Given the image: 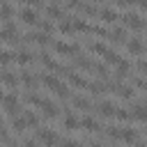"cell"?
<instances>
[{
	"label": "cell",
	"mask_w": 147,
	"mask_h": 147,
	"mask_svg": "<svg viewBox=\"0 0 147 147\" xmlns=\"http://www.w3.org/2000/svg\"><path fill=\"white\" fill-rule=\"evenodd\" d=\"M41 85H44L46 90L55 92V94H57V99H62V101H67V99H69V87H67L64 83H60V78H57L53 71L41 76Z\"/></svg>",
	"instance_id": "6da1fadb"
},
{
	"label": "cell",
	"mask_w": 147,
	"mask_h": 147,
	"mask_svg": "<svg viewBox=\"0 0 147 147\" xmlns=\"http://www.w3.org/2000/svg\"><path fill=\"white\" fill-rule=\"evenodd\" d=\"M2 110H5V117H16L18 110H21V101H18V94L14 90H5V96H2Z\"/></svg>",
	"instance_id": "7a4b0ae2"
},
{
	"label": "cell",
	"mask_w": 147,
	"mask_h": 147,
	"mask_svg": "<svg viewBox=\"0 0 147 147\" xmlns=\"http://www.w3.org/2000/svg\"><path fill=\"white\" fill-rule=\"evenodd\" d=\"M16 18L23 25H30V28H39V23H41V18H39V14H37L34 7H23L21 11H16Z\"/></svg>",
	"instance_id": "3957f363"
},
{
	"label": "cell",
	"mask_w": 147,
	"mask_h": 147,
	"mask_svg": "<svg viewBox=\"0 0 147 147\" xmlns=\"http://www.w3.org/2000/svg\"><path fill=\"white\" fill-rule=\"evenodd\" d=\"M34 138H37V142H39V145H44V147H51V145H57V142H62L53 129H39Z\"/></svg>",
	"instance_id": "277c9868"
},
{
	"label": "cell",
	"mask_w": 147,
	"mask_h": 147,
	"mask_svg": "<svg viewBox=\"0 0 147 147\" xmlns=\"http://www.w3.org/2000/svg\"><path fill=\"white\" fill-rule=\"evenodd\" d=\"M0 37H2V44H5V46H9V44H18V28L9 21V23H5V25H2Z\"/></svg>",
	"instance_id": "5b68a950"
},
{
	"label": "cell",
	"mask_w": 147,
	"mask_h": 147,
	"mask_svg": "<svg viewBox=\"0 0 147 147\" xmlns=\"http://www.w3.org/2000/svg\"><path fill=\"white\" fill-rule=\"evenodd\" d=\"M21 85V76L9 71V67H2V87L5 90H18Z\"/></svg>",
	"instance_id": "8992f818"
},
{
	"label": "cell",
	"mask_w": 147,
	"mask_h": 147,
	"mask_svg": "<svg viewBox=\"0 0 147 147\" xmlns=\"http://www.w3.org/2000/svg\"><path fill=\"white\" fill-rule=\"evenodd\" d=\"M51 46H53V51H55L57 55H78V53H80V46H78V44H64V41H53Z\"/></svg>",
	"instance_id": "52a82bcc"
},
{
	"label": "cell",
	"mask_w": 147,
	"mask_h": 147,
	"mask_svg": "<svg viewBox=\"0 0 147 147\" xmlns=\"http://www.w3.org/2000/svg\"><path fill=\"white\" fill-rule=\"evenodd\" d=\"M119 18H122L124 28H131V30H145V21H142L138 14H133V11H131V14L126 11V14H124V16H119Z\"/></svg>",
	"instance_id": "ba28073f"
},
{
	"label": "cell",
	"mask_w": 147,
	"mask_h": 147,
	"mask_svg": "<svg viewBox=\"0 0 147 147\" xmlns=\"http://www.w3.org/2000/svg\"><path fill=\"white\" fill-rule=\"evenodd\" d=\"M44 11H46V18H51V21H62V18H64V9H62L60 5H55V2L46 5Z\"/></svg>",
	"instance_id": "9c48e42d"
},
{
	"label": "cell",
	"mask_w": 147,
	"mask_h": 147,
	"mask_svg": "<svg viewBox=\"0 0 147 147\" xmlns=\"http://www.w3.org/2000/svg\"><path fill=\"white\" fill-rule=\"evenodd\" d=\"M119 16H117V9L115 7H103V9H99V21L101 23H106V25H110V23H115Z\"/></svg>",
	"instance_id": "30bf717a"
},
{
	"label": "cell",
	"mask_w": 147,
	"mask_h": 147,
	"mask_svg": "<svg viewBox=\"0 0 147 147\" xmlns=\"http://www.w3.org/2000/svg\"><path fill=\"white\" fill-rule=\"evenodd\" d=\"M67 80H69V85L76 87V90H87V87H90V80H85L80 74H74V71L67 74Z\"/></svg>",
	"instance_id": "8fae6325"
},
{
	"label": "cell",
	"mask_w": 147,
	"mask_h": 147,
	"mask_svg": "<svg viewBox=\"0 0 147 147\" xmlns=\"http://www.w3.org/2000/svg\"><path fill=\"white\" fill-rule=\"evenodd\" d=\"M41 113H44V117H48V119H53V117H57L60 115V108L51 101V99H46L44 103H41V108H39Z\"/></svg>",
	"instance_id": "7c38bea8"
},
{
	"label": "cell",
	"mask_w": 147,
	"mask_h": 147,
	"mask_svg": "<svg viewBox=\"0 0 147 147\" xmlns=\"http://www.w3.org/2000/svg\"><path fill=\"white\" fill-rule=\"evenodd\" d=\"M25 129H28V122H25V117H11V133L14 136H23L25 133Z\"/></svg>",
	"instance_id": "4fadbf2b"
},
{
	"label": "cell",
	"mask_w": 147,
	"mask_h": 147,
	"mask_svg": "<svg viewBox=\"0 0 147 147\" xmlns=\"http://www.w3.org/2000/svg\"><path fill=\"white\" fill-rule=\"evenodd\" d=\"M96 110H99V115L101 117H115V103L113 101H101L99 106H96Z\"/></svg>",
	"instance_id": "5bb4252c"
},
{
	"label": "cell",
	"mask_w": 147,
	"mask_h": 147,
	"mask_svg": "<svg viewBox=\"0 0 147 147\" xmlns=\"http://www.w3.org/2000/svg\"><path fill=\"white\" fill-rule=\"evenodd\" d=\"M80 129H83V131H90V133H96V131H101L99 122H96V119H92L90 115H85V117L80 119Z\"/></svg>",
	"instance_id": "9a60e30c"
},
{
	"label": "cell",
	"mask_w": 147,
	"mask_h": 147,
	"mask_svg": "<svg viewBox=\"0 0 147 147\" xmlns=\"http://www.w3.org/2000/svg\"><path fill=\"white\" fill-rule=\"evenodd\" d=\"M142 48H145V46H142V41H140L138 37H133V39L126 41V53H129V55H140Z\"/></svg>",
	"instance_id": "2e32d148"
},
{
	"label": "cell",
	"mask_w": 147,
	"mask_h": 147,
	"mask_svg": "<svg viewBox=\"0 0 147 147\" xmlns=\"http://www.w3.org/2000/svg\"><path fill=\"white\" fill-rule=\"evenodd\" d=\"M32 62H34V55L30 51H16V64L18 67H28Z\"/></svg>",
	"instance_id": "e0dca14e"
},
{
	"label": "cell",
	"mask_w": 147,
	"mask_h": 147,
	"mask_svg": "<svg viewBox=\"0 0 147 147\" xmlns=\"http://www.w3.org/2000/svg\"><path fill=\"white\" fill-rule=\"evenodd\" d=\"M21 85H23L25 90H34V87H37V76H34L32 71H23V74H21Z\"/></svg>",
	"instance_id": "ac0fdd59"
},
{
	"label": "cell",
	"mask_w": 147,
	"mask_h": 147,
	"mask_svg": "<svg viewBox=\"0 0 147 147\" xmlns=\"http://www.w3.org/2000/svg\"><path fill=\"white\" fill-rule=\"evenodd\" d=\"M101 57H103V62H106V64H113V67H117V64H119V60H122V57H119L113 48H106Z\"/></svg>",
	"instance_id": "d6986e66"
},
{
	"label": "cell",
	"mask_w": 147,
	"mask_h": 147,
	"mask_svg": "<svg viewBox=\"0 0 147 147\" xmlns=\"http://www.w3.org/2000/svg\"><path fill=\"white\" fill-rule=\"evenodd\" d=\"M71 106L78 108V110H90V108H92V101L85 99V96H78V94H76V96L71 99Z\"/></svg>",
	"instance_id": "ffe728a7"
},
{
	"label": "cell",
	"mask_w": 147,
	"mask_h": 147,
	"mask_svg": "<svg viewBox=\"0 0 147 147\" xmlns=\"http://www.w3.org/2000/svg\"><path fill=\"white\" fill-rule=\"evenodd\" d=\"M64 129L67 131H80V119H76L71 113L64 115Z\"/></svg>",
	"instance_id": "44dd1931"
},
{
	"label": "cell",
	"mask_w": 147,
	"mask_h": 147,
	"mask_svg": "<svg viewBox=\"0 0 147 147\" xmlns=\"http://www.w3.org/2000/svg\"><path fill=\"white\" fill-rule=\"evenodd\" d=\"M129 69H131V64H129V62H124V60H119V64H117V71H115V78H117V80H124V78H129Z\"/></svg>",
	"instance_id": "7402d4cb"
},
{
	"label": "cell",
	"mask_w": 147,
	"mask_h": 147,
	"mask_svg": "<svg viewBox=\"0 0 147 147\" xmlns=\"http://www.w3.org/2000/svg\"><path fill=\"white\" fill-rule=\"evenodd\" d=\"M14 18V7L9 0H2V23H9Z\"/></svg>",
	"instance_id": "603a6c76"
},
{
	"label": "cell",
	"mask_w": 147,
	"mask_h": 147,
	"mask_svg": "<svg viewBox=\"0 0 147 147\" xmlns=\"http://www.w3.org/2000/svg\"><path fill=\"white\" fill-rule=\"evenodd\" d=\"M131 119H138V122H147V106H136L131 110Z\"/></svg>",
	"instance_id": "cb8c5ba5"
},
{
	"label": "cell",
	"mask_w": 147,
	"mask_h": 147,
	"mask_svg": "<svg viewBox=\"0 0 147 147\" xmlns=\"http://www.w3.org/2000/svg\"><path fill=\"white\" fill-rule=\"evenodd\" d=\"M126 30L124 28H115V30H110V39L115 41V44H126Z\"/></svg>",
	"instance_id": "d4e9b609"
},
{
	"label": "cell",
	"mask_w": 147,
	"mask_h": 147,
	"mask_svg": "<svg viewBox=\"0 0 147 147\" xmlns=\"http://www.w3.org/2000/svg\"><path fill=\"white\" fill-rule=\"evenodd\" d=\"M0 62H2V67H9L11 62H16V53L5 46V51H2V55H0Z\"/></svg>",
	"instance_id": "484cf974"
},
{
	"label": "cell",
	"mask_w": 147,
	"mask_h": 147,
	"mask_svg": "<svg viewBox=\"0 0 147 147\" xmlns=\"http://www.w3.org/2000/svg\"><path fill=\"white\" fill-rule=\"evenodd\" d=\"M23 117H25L28 126H37V124H39V115H37L34 110H25V113H23Z\"/></svg>",
	"instance_id": "4316f807"
},
{
	"label": "cell",
	"mask_w": 147,
	"mask_h": 147,
	"mask_svg": "<svg viewBox=\"0 0 147 147\" xmlns=\"http://www.w3.org/2000/svg\"><path fill=\"white\" fill-rule=\"evenodd\" d=\"M133 5H138V0H113L115 9H126V7H133Z\"/></svg>",
	"instance_id": "83f0119b"
},
{
	"label": "cell",
	"mask_w": 147,
	"mask_h": 147,
	"mask_svg": "<svg viewBox=\"0 0 147 147\" xmlns=\"http://www.w3.org/2000/svg\"><path fill=\"white\" fill-rule=\"evenodd\" d=\"M115 119H117V122H129V119H131V113L124 110V108H117V110H115Z\"/></svg>",
	"instance_id": "f1b7e54d"
},
{
	"label": "cell",
	"mask_w": 147,
	"mask_h": 147,
	"mask_svg": "<svg viewBox=\"0 0 147 147\" xmlns=\"http://www.w3.org/2000/svg\"><path fill=\"white\" fill-rule=\"evenodd\" d=\"M133 87H136V90H147V80H145L142 76H136V78H133Z\"/></svg>",
	"instance_id": "f546056e"
},
{
	"label": "cell",
	"mask_w": 147,
	"mask_h": 147,
	"mask_svg": "<svg viewBox=\"0 0 147 147\" xmlns=\"http://www.w3.org/2000/svg\"><path fill=\"white\" fill-rule=\"evenodd\" d=\"M23 2H25V5H28V7H34V9H39V7H41V5H44V2H41V0H23Z\"/></svg>",
	"instance_id": "4dcf8cb0"
},
{
	"label": "cell",
	"mask_w": 147,
	"mask_h": 147,
	"mask_svg": "<svg viewBox=\"0 0 147 147\" xmlns=\"http://www.w3.org/2000/svg\"><path fill=\"white\" fill-rule=\"evenodd\" d=\"M138 71L147 76V62H145V60H140V62H138Z\"/></svg>",
	"instance_id": "1f68e13d"
},
{
	"label": "cell",
	"mask_w": 147,
	"mask_h": 147,
	"mask_svg": "<svg viewBox=\"0 0 147 147\" xmlns=\"http://www.w3.org/2000/svg\"><path fill=\"white\" fill-rule=\"evenodd\" d=\"M138 7H140L142 11H147V0H138Z\"/></svg>",
	"instance_id": "d6a6232c"
},
{
	"label": "cell",
	"mask_w": 147,
	"mask_h": 147,
	"mask_svg": "<svg viewBox=\"0 0 147 147\" xmlns=\"http://www.w3.org/2000/svg\"><path fill=\"white\" fill-rule=\"evenodd\" d=\"M92 2H103V0H92Z\"/></svg>",
	"instance_id": "836d02e7"
}]
</instances>
